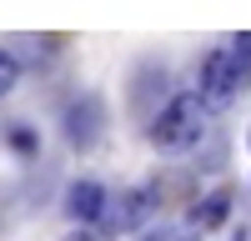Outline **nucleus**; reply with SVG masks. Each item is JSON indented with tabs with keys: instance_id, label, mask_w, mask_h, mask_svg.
Here are the masks:
<instances>
[{
	"instance_id": "f257e3e1",
	"label": "nucleus",
	"mask_w": 251,
	"mask_h": 241,
	"mask_svg": "<svg viewBox=\"0 0 251 241\" xmlns=\"http://www.w3.org/2000/svg\"><path fill=\"white\" fill-rule=\"evenodd\" d=\"M246 75H251V30L226 35L216 50H206V60H201V100L211 111H226Z\"/></svg>"
},
{
	"instance_id": "f03ea898",
	"label": "nucleus",
	"mask_w": 251,
	"mask_h": 241,
	"mask_svg": "<svg viewBox=\"0 0 251 241\" xmlns=\"http://www.w3.org/2000/svg\"><path fill=\"white\" fill-rule=\"evenodd\" d=\"M206 100L201 96H191V91H176L171 100H166V106L151 116V146L156 151H171V156H181V151H191L196 141L206 136Z\"/></svg>"
},
{
	"instance_id": "7ed1b4c3",
	"label": "nucleus",
	"mask_w": 251,
	"mask_h": 241,
	"mask_svg": "<svg viewBox=\"0 0 251 241\" xmlns=\"http://www.w3.org/2000/svg\"><path fill=\"white\" fill-rule=\"evenodd\" d=\"M156 211H161V186L156 181H141V186H126L111 201V226L116 231H141Z\"/></svg>"
},
{
	"instance_id": "20e7f679",
	"label": "nucleus",
	"mask_w": 251,
	"mask_h": 241,
	"mask_svg": "<svg viewBox=\"0 0 251 241\" xmlns=\"http://www.w3.org/2000/svg\"><path fill=\"white\" fill-rule=\"evenodd\" d=\"M60 211H66L71 221H80V226H91V221L111 216V196H106V186H100V181L80 176V181H71V186H66V201H60Z\"/></svg>"
},
{
	"instance_id": "39448f33",
	"label": "nucleus",
	"mask_w": 251,
	"mask_h": 241,
	"mask_svg": "<svg viewBox=\"0 0 251 241\" xmlns=\"http://www.w3.org/2000/svg\"><path fill=\"white\" fill-rule=\"evenodd\" d=\"M100 100L96 96H80V100H71L66 106V141L71 146H91L96 141V131H100Z\"/></svg>"
},
{
	"instance_id": "423d86ee",
	"label": "nucleus",
	"mask_w": 251,
	"mask_h": 241,
	"mask_svg": "<svg viewBox=\"0 0 251 241\" xmlns=\"http://www.w3.org/2000/svg\"><path fill=\"white\" fill-rule=\"evenodd\" d=\"M226 211H231V186H221V191H211V196H206L201 206L191 211V221H196L201 231H211V226H221V221H226Z\"/></svg>"
},
{
	"instance_id": "0eeeda50",
	"label": "nucleus",
	"mask_w": 251,
	"mask_h": 241,
	"mask_svg": "<svg viewBox=\"0 0 251 241\" xmlns=\"http://www.w3.org/2000/svg\"><path fill=\"white\" fill-rule=\"evenodd\" d=\"M15 80H20V60H15V50L0 46V100L15 91Z\"/></svg>"
},
{
	"instance_id": "6e6552de",
	"label": "nucleus",
	"mask_w": 251,
	"mask_h": 241,
	"mask_svg": "<svg viewBox=\"0 0 251 241\" xmlns=\"http://www.w3.org/2000/svg\"><path fill=\"white\" fill-rule=\"evenodd\" d=\"M10 146H15L20 156H30V151H35V136H30V126H10Z\"/></svg>"
},
{
	"instance_id": "1a4fd4ad",
	"label": "nucleus",
	"mask_w": 251,
	"mask_h": 241,
	"mask_svg": "<svg viewBox=\"0 0 251 241\" xmlns=\"http://www.w3.org/2000/svg\"><path fill=\"white\" fill-rule=\"evenodd\" d=\"M141 241H181V236H176V231H171V226H151V231H146V236H141Z\"/></svg>"
},
{
	"instance_id": "9d476101",
	"label": "nucleus",
	"mask_w": 251,
	"mask_h": 241,
	"mask_svg": "<svg viewBox=\"0 0 251 241\" xmlns=\"http://www.w3.org/2000/svg\"><path fill=\"white\" fill-rule=\"evenodd\" d=\"M60 241H100L91 226H75V231H66V236H60Z\"/></svg>"
},
{
	"instance_id": "9b49d317",
	"label": "nucleus",
	"mask_w": 251,
	"mask_h": 241,
	"mask_svg": "<svg viewBox=\"0 0 251 241\" xmlns=\"http://www.w3.org/2000/svg\"><path fill=\"white\" fill-rule=\"evenodd\" d=\"M231 241H246V231H231Z\"/></svg>"
}]
</instances>
